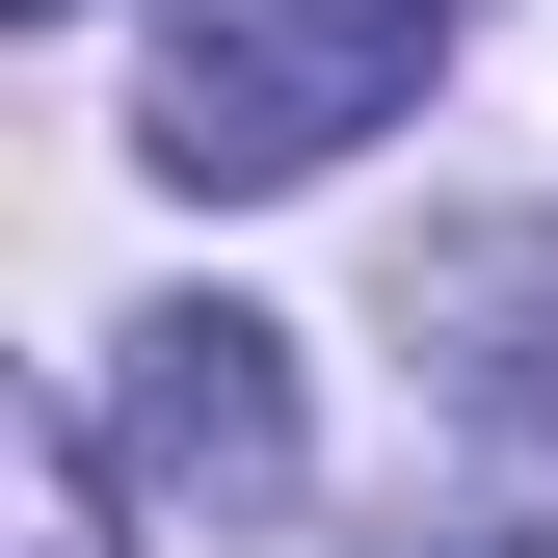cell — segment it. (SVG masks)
<instances>
[{
  "mask_svg": "<svg viewBox=\"0 0 558 558\" xmlns=\"http://www.w3.org/2000/svg\"><path fill=\"white\" fill-rule=\"evenodd\" d=\"M452 27H478V0H186L160 81H133V160H160V186H319L345 133L426 107Z\"/></svg>",
  "mask_w": 558,
  "mask_h": 558,
  "instance_id": "6da1fadb",
  "label": "cell"
},
{
  "mask_svg": "<svg viewBox=\"0 0 558 558\" xmlns=\"http://www.w3.org/2000/svg\"><path fill=\"white\" fill-rule=\"evenodd\" d=\"M107 452L160 478V506H293V345H266L240 293H186V319H133V399H107Z\"/></svg>",
  "mask_w": 558,
  "mask_h": 558,
  "instance_id": "7a4b0ae2",
  "label": "cell"
},
{
  "mask_svg": "<svg viewBox=\"0 0 558 558\" xmlns=\"http://www.w3.org/2000/svg\"><path fill=\"white\" fill-rule=\"evenodd\" d=\"M399 319L452 345V399H478L506 452H558V240H532V214H506V240H426V266H399Z\"/></svg>",
  "mask_w": 558,
  "mask_h": 558,
  "instance_id": "3957f363",
  "label": "cell"
},
{
  "mask_svg": "<svg viewBox=\"0 0 558 558\" xmlns=\"http://www.w3.org/2000/svg\"><path fill=\"white\" fill-rule=\"evenodd\" d=\"M27 558H107V426L81 399H27Z\"/></svg>",
  "mask_w": 558,
  "mask_h": 558,
  "instance_id": "277c9868",
  "label": "cell"
},
{
  "mask_svg": "<svg viewBox=\"0 0 558 558\" xmlns=\"http://www.w3.org/2000/svg\"><path fill=\"white\" fill-rule=\"evenodd\" d=\"M27 27H81V0H27Z\"/></svg>",
  "mask_w": 558,
  "mask_h": 558,
  "instance_id": "5b68a950",
  "label": "cell"
}]
</instances>
